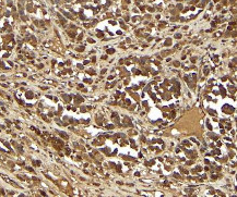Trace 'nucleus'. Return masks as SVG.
Instances as JSON below:
<instances>
[{
	"label": "nucleus",
	"mask_w": 237,
	"mask_h": 197,
	"mask_svg": "<svg viewBox=\"0 0 237 197\" xmlns=\"http://www.w3.org/2000/svg\"><path fill=\"white\" fill-rule=\"evenodd\" d=\"M107 127H108V128H111V130H112V128H114V125H108Z\"/></svg>",
	"instance_id": "nucleus-1"
}]
</instances>
